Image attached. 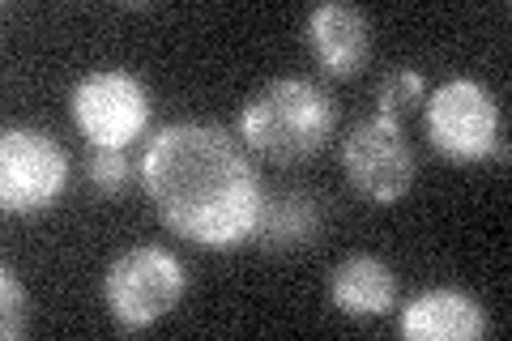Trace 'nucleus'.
I'll return each mask as SVG.
<instances>
[{"mask_svg": "<svg viewBox=\"0 0 512 341\" xmlns=\"http://www.w3.org/2000/svg\"><path fill=\"white\" fill-rule=\"evenodd\" d=\"M154 214L201 248H239L252 239L265 192L252 158L218 124L180 120L158 128L141 158Z\"/></svg>", "mask_w": 512, "mask_h": 341, "instance_id": "1", "label": "nucleus"}, {"mask_svg": "<svg viewBox=\"0 0 512 341\" xmlns=\"http://www.w3.org/2000/svg\"><path fill=\"white\" fill-rule=\"evenodd\" d=\"M338 124V103L308 77H278L261 86L239 111V137L265 162H308L325 150Z\"/></svg>", "mask_w": 512, "mask_h": 341, "instance_id": "2", "label": "nucleus"}, {"mask_svg": "<svg viewBox=\"0 0 512 341\" xmlns=\"http://www.w3.org/2000/svg\"><path fill=\"white\" fill-rule=\"evenodd\" d=\"M184 286L188 273L180 256L154 248V243H141V248H128L107 265L103 295L111 307V320L120 329H146V324L163 320L184 299Z\"/></svg>", "mask_w": 512, "mask_h": 341, "instance_id": "3", "label": "nucleus"}, {"mask_svg": "<svg viewBox=\"0 0 512 341\" xmlns=\"http://www.w3.org/2000/svg\"><path fill=\"white\" fill-rule=\"evenodd\" d=\"M500 103L483 81L453 77L427 99V137L453 162H478L500 145Z\"/></svg>", "mask_w": 512, "mask_h": 341, "instance_id": "4", "label": "nucleus"}, {"mask_svg": "<svg viewBox=\"0 0 512 341\" xmlns=\"http://www.w3.org/2000/svg\"><path fill=\"white\" fill-rule=\"evenodd\" d=\"M73 124L94 150H128L150 124V94L124 69H99L73 86Z\"/></svg>", "mask_w": 512, "mask_h": 341, "instance_id": "5", "label": "nucleus"}, {"mask_svg": "<svg viewBox=\"0 0 512 341\" xmlns=\"http://www.w3.org/2000/svg\"><path fill=\"white\" fill-rule=\"evenodd\" d=\"M69 184V154L52 133L5 128L0 137V205L5 214H39Z\"/></svg>", "mask_w": 512, "mask_h": 341, "instance_id": "6", "label": "nucleus"}, {"mask_svg": "<svg viewBox=\"0 0 512 341\" xmlns=\"http://www.w3.org/2000/svg\"><path fill=\"white\" fill-rule=\"evenodd\" d=\"M342 171L359 197L372 205H393L410 192L419 167H414V150L402 124L389 116H372L342 141Z\"/></svg>", "mask_w": 512, "mask_h": 341, "instance_id": "7", "label": "nucleus"}, {"mask_svg": "<svg viewBox=\"0 0 512 341\" xmlns=\"http://www.w3.org/2000/svg\"><path fill=\"white\" fill-rule=\"evenodd\" d=\"M397 333L406 341H474L487 333V312L466 290L440 286L402 307Z\"/></svg>", "mask_w": 512, "mask_h": 341, "instance_id": "8", "label": "nucleus"}, {"mask_svg": "<svg viewBox=\"0 0 512 341\" xmlns=\"http://www.w3.org/2000/svg\"><path fill=\"white\" fill-rule=\"evenodd\" d=\"M312 56L333 77H355L372 56V22L355 5H320L308 18Z\"/></svg>", "mask_w": 512, "mask_h": 341, "instance_id": "9", "label": "nucleus"}, {"mask_svg": "<svg viewBox=\"0 0 512 341\" xmlns=\"http://www.w3.org/2000/svg\"><path fill=\"white\" fill-rule=\"evenodd\" d=\"M329 299L350 320H376L397 303V273L380 256H346L329 273Z\"/></svg>", "mask_w": 512, "mask_h": 341, "instance_id": "10", "label": "nucleus"}, {"mask_svg": "<svg viewBox=\"0 0 512 341\" xmlns=\"http://www.w3.org/2000/svg\"><path fill=\"white\" fill-rule=\"evenodd\" d=\"M320 222H325L320 197H312V192H282V197L261 205L252 235L269 252H295V248H308L320 235Z\"/></svg>", "mask_w": 512, "mask_h": 341, "instance_id": "11", "label": "nucleus"}, {"mask_svg": "<svg viewBox=\"0 0 512 341\" xmlns=\"http://www.w3.org/2000/svg\"><path fill=\"white\" fill-rule=\"evenodd\" d=\"M427 99V81L419 69H393L389 77L380 81V90H376V116H389L402 124L414 107H419Z\"/></svg>", "mask_w": 512, "mask_h": 341, "instance_id": "12", "label": "nucleus"}, {"mask_svg": "<svg viewBox=\"0 0 512 341\" xmlns=\"http://www.w3.org/2000/svg\"><path fill=\"white\" fill-rule=\"evenodd\" d=\"M0 295H5V307H0V337L18 341V337H26V324H30V299L9 265H0Z\"/></svg>", "mask_w": 512, "mask_h": 341, "instance_id": "13", "label": "nucleus"}, {"mask_svg": "<svg viewBox=\"0 0 512 341\" xmlns=\"http://www.w3.org/2000/svg\"><path fill=\"white\" fill-rule=\"evenodd\" d=\"M86 175H90L94 192H103V197H120V192L133 184V162H128L124 150H94Z\"/></svg>", "mask_w": 512, "mask_h": 341, "instance_id": "14", "label": "nucleus"}]
</instances>
